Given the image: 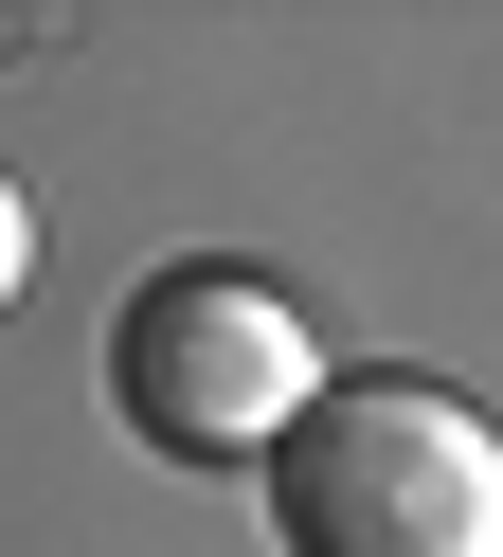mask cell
<instances>
[{
  "label": "cell",
  "instance_id": "cell-1",
  "mask_svg": "<svg viewBox=\"0 0 503 557\" xmlns=\"http://www.w3.org/2000/svg\"><path fill=\"white\" fill-rule=\"evenodd\" d=\"M108 396H126V432L162 449V468H287V432H306L323 396H342V360H323V324L270 288V270L234 252H180L126 288V324H108Z\"/></svg>",
  "mask_w": 503,
  "mask_h": 557
},
{
  "label": "cell",
  "instance_id": "cell-2",
  "mask_svg": "<svg viewBox=\"0 0 503 557\" xmlns=\"http://www.w3.org/2000/svg\"><path fill=\"white\" fill-rule=\"evenodd\" d=\"M287 557H503V432L450 377H342L270 468Z\"/></svg>",
  "mask_w": 503,
  "mask_h": 557
},
{
  "label": "cell",
  "instance_id": "cell-3",
  "mask_svg": "<svg viewBox=\"0 0 503 557\" xmlns=\"http://www.w3.org/2000/svg\"><path fill=\"white\" fill-rule=\"evenodd\" d=\"M19 288H36V198L0 181V306H19Z\"/></svg>",
  "mask_w": 503,
  "mask_h": 557
}]
</instances>
